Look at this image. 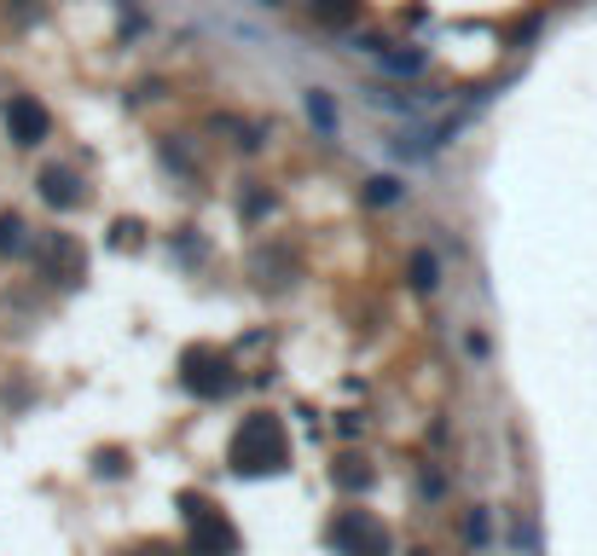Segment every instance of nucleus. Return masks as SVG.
Returning <instances> with one entry per match:
<instances>
[{"label": "nucleus", "mask_w": 597, "mask_h": 556, "mask_svg": "<svg viewBox=\"0 0 597 556\" xmlns=\"http://www.w3.org/2000/svg\"><path fill=\"white\" fill-rule=\"evenodd\" d=\"M227 464L238 476H279L290 464V435L272 412H255L232 429V447H227Z\"/></svg>", "instance_id": "nucleus-1"}, {"label": "nucleus", "mask_w": 597, "mask_h": 556, "mask_svg": "<svg viewBox=\"0 0 597 556\" xmlns=\"http://www.w3.org/2000/svg\"><path fill=\"white\" fill-rule=\"evenodd\" d=\"M180 516H186V551L180 556H238V528L220 510H209L203 493H180Z\"/></svg>", "instance_id": "nucleus-2"}, {"label": "nucleus", "mask_w": 597, "mask_h": 556, "mask_svg": "<svg viewBox=\"0 0 597 556\" xmlns=\"http://www.w3.org/2000/svg\"><path fill=\"white\" fill-rule=\"evenodd\" d=\"M180 389L198 395V400H227L238 389L232 377V360L220 348H186L180 353Z\"/></svg>", "instance_id": "nucleus-3"}, {"label": "nucleus", "mask_w": 597, "mask_h": 556, "mask_svg": "<svg viewBox=\"0 0 597 556\" xmlns=\"http://www.w3.org/2000/svg\"><path fill=\"white\" fill-rule=\"evenodd\" d=\"M326 539L336 556H395V539H389V528L371 510H343Z\"/></svg>", "instance_id": "nucleus-4"}, {"label": "nucleus", "mask_w": 597, "mask_h": 556, "mask_svg": "<svg viewBox=\"0 0 597 556\" xmlns=\"http://www.w3.org/2000/svg\"><path fill=\"white\" fill-rule=\"evenodd\" d=\"M36 267H41V279H53V284H64V290H76L81 279H88V249H81L71 232H41L36 244Z\"/></svg>", "instance_id": "nucleus-5"}, {"label": "nucleus", "mask_w": 597, "mask_h": 556, "mask_svg": "<svg viewBox=\"0 0 597 556\" xmlns=\"http://www.w3.org/2000/svg\"><path fill=\"white\" fill-rule=\"evenodd\" d=\"M250 273H255L262 290H267V284H272V290H290V284L302 279V261H296V249H290V244H262L250 256Z\"/></svg>", "instance_id": "nucleus-6"}, {"label": "nucleus", "mask_w": 597, "mask_h": 556, "mask_svg": "<svg viewBox=\"0 0 597 556\" xmlns=\"http://www.w3.org/2000/svg\"><path fill=\"white\" fill-rule=\"evenodd\" d=\"M7 133H12V145H41L47 140V111L29 93L7 99Z\"/></svg>", "instance_id": "nucleus-7"}, {"label": "nucleus", "mask_w": 597, "mask_h": 556, "mask_svg": "<svg viewBox=\"0 0 597 556\" xmlns=\"http://www.w3.org/2000/svg\"><path fill=\"white\" fill-rule=\"evenodd\" d=\"M41 197H47V209H81V197H88V192H81V180L71 174V168H41Z\"/></svg>", "instance_id": "nucleus-8"}, {"label": "nucleus", "mask_w": 597, "mask_h": 556, "mask_svg": "<svg viewBox=\"0 0 597 556\" xmlns=\"http://www.w3.org/2000/svg\"><path fill=\"white\" fill-rule=\"evenodd\" d=\"M302 7H308V18L326 24V29H348L354 18H360V0H302Z\"/></svg>", "instance_id": "nucleus-9"}, {"label": "nucleus", "mask_w": 597, "mask_h": 556, "mask_svg": "<svg viewBox=\"0 0 597 556\" xmlns=\"http://www.w3.org/2000/svg\"><path fill=\"white\" fill-rule=\"evenodd\" d=\"M406 273H412V290H418V296H430L435 284H441V261L430 256V249H418V256L406 261Z\"/></svg>", "instance_id": "nucleus-10"}, {"label": "nucleus", "mask_w": 597, "mask_h": 556, "mask_svg": "<svg viewBox=\"0 0 597 556\" xmlns=\"http://www.w3.org/2000/svg\"><path fill=\"white\" fill-rule=\"evenodd\" d=\"M163 163L180 168V174H198V151L186 145V133H168V140H163Z\"/></svg>", "instance_id": "nucleus-11"}, {"label": "nucleus", "mask_w": 597, "mask_h": 556, "mask_svg": "<svg viewBox=\"0 0 597 556\" xmlns=\"http://www.w3.org/2000/svg\"><path fill=\"white\" fill-rule=\"evenodd\" d=\"M29 238H24V221L18 215H0V256H24Z\"/></svg>", "instance_id": "nucleus-12"}, {"label": "nucleus", "mask_w": 597, "mask_h": 556, "mask_svg": "<svg viewBox=\"0 0 597 556\" xmlns=\"http://www.w3.org/2000/svg\"><path fill=\"white\" fill-rule=\"evenodd\" d=\"M93 469H99V476H105V481H116V476H128V452H116V447H105V452H99V458H93Z\"/></svg>", "instance_id": "nucleus-13"}, {"label": "nucleus", "mask_w": 597, "mask_h": 556, "mask_svg": "<svg viewBox=\"0 0 597 556\" xmlns=\"http://www.w3.org/2000/svg\"><path fill=\"white\" fill-rule=\"evenodd\" d=\"M308 116H314V122H319V128H326V133L336 128V105H331V99H326V93H319V88L308 93Z\"/></svg>", "instance_id": "nucleus-14"}, {"label": "nucleus", "mask_w": 597, "mask_h": 556, "mask_svg": "<svg viewBox=\"0 0 597 556\" xmlns=\"http://www.w3.org/2000/svg\"><path fill=\"white\" fill-rule=\"evenodd\" d=\"M111 244L116 249H140V221H116L111 227Z\"/></svg>", "instance_id": "nucleus-15"}, {"label": "nucleus", "mask_w": 597, "mask_h": 556, "mask_svg": "<svg viewBox=\"0 0 597 556\" xmlns=\"http://www.w3.org/2000/svg\"><path fill=\"white\" fill-rule=\"evenodd\" d=\"M395 197H401L395 180H371V185H366V204H395Z\"/></svg>", "instance_id": "nucleus-16"}, {"label": "nucleus", "mask_w": 597, "mask_h": 556, "mask_svg": "<svg viewBox=\"0 0 597 556\" xmlns=\"http://www.w3.org/2000/svg\"><path fill=\"white\" fill-rule=\"evenodd\" d=\"M336 487H348V493H354V487H371V469H354V464H343V469H336Z\"/></svg>", "instance_id": "nucleus-17"}, {"label": "nucleus", "mask_w": 597, "mask_h": 556, "mask_svg": "<svg viewBox=\"0 0 597 556\" xmlns=\"http://www.w3.org/2000/svg\"><path fill=\"white\" fill-rule=\"evenodd\" d=\"M180 256H186V261H198V256H203V244L192 238V227H186V238H180Z\"/></svg>", "instance_id": "nucleus-18"}, {"label": "nucleus", "mask_w": 597, "mask_h": 556, "mask_svg": "<svg viewBox=\"0 0 597 556\" xmlns=\"http://www.w3.org/2000/svg\"><path fill=\"white\" fill-rule=\"evenodd\" d=\"M128 556H180L175 545H140V551H128Z\"/></svg>", "instance_id": "nucleus-19"}, {"label": "nucleus", "mask_w": 597, "mask_h": 556, "mask_svg": "<svg viewBox=\"0 0 597 556\" xmlns=\"http://www.w3.org/2000/svg\"><path fill=\"white\" fill-rule=\"evenodd\" d=\"M12 12H18V18H29V12H41V0H12Z\"/></svg>", "instance_id": "nucleus-20"}, {"label": "nucleus", "mask_w": 597, "mask_h": 556, "mask_svg": "<svg viewBox=\"0 0 597 556\" xmlns=\"http://www.w3.org/2000/svg\"><path fill=\"white\" fill-rule=\"evenodd\" d=\"M262 7H279V0H262Z\"/></svg>", "instance_id": "nucleus-21"}]
</instances>
